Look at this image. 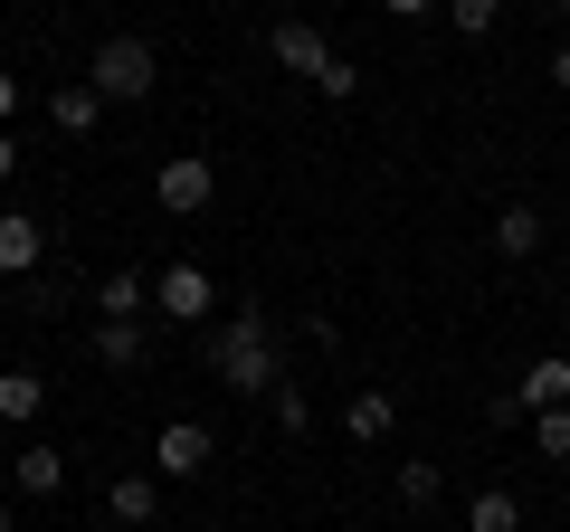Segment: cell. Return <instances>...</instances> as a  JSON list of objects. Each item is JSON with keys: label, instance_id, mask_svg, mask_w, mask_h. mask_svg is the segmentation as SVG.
I'll list each match as a JSON object with an SVG mask.
<instances>
[{"label": "cell", "instance_id": "ac0fdd59", "mask_svg": "<svg viewBox=\"0 0 570 532\" xmlns=\"http://www.w3.org/2000/svg\"><path fill=\"white\" fill-rule=\"evenodd\" d=\"M266 410H276V428H285V437H305V428H314V400H305V381H276V390H266Z\"/></svg>", "mask_w": 570, "mask_h": 532}, {"label": "cell", "instance_id": "484cf974", "mask_svg": "<svg viewBox=\"0 0 570 532\" xmlns=\"http://www.w3.org/2000/svg\"><path fill=\"white\" fill-rule=\"evenodd\" d=\"M0 532H20V513H10V504H0Z\"/></svg>", "mask_w": 570, "mask_h": 532}, {"label": "cell", "instance_id": "30bf717a", "mask_svg": "<svg viewBox=\"0 0 570 532\" xmlns=\"http://www.w3.org/2000/svg\"><path fill=\"white\" fill-rule=\"evenodd\" d=\"M96 314H105V324H142V314H153V276H134V266H115V276L96 286Z\"/></svg>", "mask_w": 570, "mask_h": 532}, {"label": "cell", "instance_id": "2e32d148", "mask_svg": "<svg viewBox=\"0 0 570 532\" xmlns=\"http://www.w3.org/2000/svg\"><path fill=\"white\" fill-rule=\"evenodd\" d=\"M67 485V447H20V494H58Z\"/></svg>", "mask_w": 570, "mask_h": 532}, {"label": "cell", "instance_id": "5b68a950", "mask_svg": "<svg viewBox=\"0 0 570 532\" xmlns=\"http://www.w3.org/2000/svg\"><path fill=\"white\" fill-rule=\"evenodd\" d=\"M200 466H209V428H200V418H163V437H153V475L190 485Z\"/></svg>", "mask_w": 570, "mask_h": 532}, {"label": "cell", "instance_id": "9a60e30c", "mask_svg": "<svg viewBox=\"0 0 570 532\" xmlns=\"http://www.w3.org/2000/svg\"><path fill=\"white\" fill-rule=\"evenodd\" d=\"M466 532H523V504H513L504 485H485V494L466 504Z\"/></svg>", "mask_w": 570, "mask_h": 532}, {"label": "cell", "instance_id": "9c48e42d", "mask_svg": "<svg viewBox=\"0 0 570 532\" xmlns=\"http://www.w3.org/2000/svg\"><path fill=\"white\" fill-rule=\"evenodd\" d=\"M390 428H400V390H352V410H343V437H362V447H381Z\"/></svg>", "mask_w": 570, "mask_h": 532}, {"label": "cell", "instance_id": "8992f818", "mask_svg": "<svg viewBox=\"0 0 570 532\" xmlns=\"http://www.w3.org/2000/svg\"><path fill=\"white\" fill-rule=\"evenodd\" d=\"M153 305H163L171 324H209V276H200L190 257H171L163 276H153Z\"/></svg>", "mask_w": 570, "mask_h": 532}, {"label": "cell", "instance_id": "44dd1931", "mask_svg": "<svg viewBox=\"0 0 570 532\" xmlns=\"http://www.w3.org/2000/svg\"><path fill=\"white\" fill-rule=\"evenodd\" d=\"M448 20H456V39H485L504 20V0H448Z\"/></svg>", "mask_w": 570, "mask_h": 532}, {"label": "cell", "instance_id": "6da1fadb", "mask_svg": "<svg viewBox=\"0 0 570 532\" xmlns=\"http://www.w3.org/2000/svg\"><path fill=\"white\" fill-rule=\"evenodd\" d=\"M209 371H219V390H238V400H266V390L285 381V362H276V343H266V314L257 305L228 314V324L209 333Z\"/></svg>", "mask_w": 570, "mask_h": 532}, {"label": "cell", "instance_id": "7402d4cb", "mask_svg": "<svg viewBox=\"0 0 570 532\" xmlns=\"http://www.w3.org/2000/svg\"><path fill=\"white\" fill-rule=\"evenodd\" d=\"M390 20H428V10H448V0H381Z\"/></svg>", "mask_w": 570, "mask_h": 532}, {"label": "cell", "instance_id": "7c38bea8", "mask_svg": "<svg viewBox=\"0 0 570 532\" xmlns=\"http://www.w3.org/2000/svg\"><path fill=\"white\" fill-rule=\"evenodd\" d=\"M105 513H115V523H134V532H153V513H163V485H153V475H124V485L105 494Z\"/></svg>", "mask_w": 570, "mask_h": 532}, {"label": "cell", "instance_id": "7a4b0ae2", "mask_svg": "<svg viewBox=\"0 0 570 532\" xmlns=\"http://www.w3.org/2000/svg\"><path fill=\"white\" fill-rule=\"evenodd\" d=\"M153 77H163L153 39H105V48H96V67H86V86H96L105 105H142V96H153Z\"/></svg>", "mask_w": 570, "mask_h": 532}, {"label": "cell", "instance_id": "8fae6325", "mask_svg": "<svg viewBox=\"0 0 570 532\" xmlns=\"http://www.w3.org/2000/svg\"><path fill=\"white\" fill-rule=\"evenodd\" d=\"M542 238H551V219L532 200H504L494 209V247H504V257H542Z\"/></svg>", "mask_w": 570, "mask_h": 532}, {"label": "cell", "instance_id": "ba28073f", "mask_svg": "<svg viewBox=\"0 0 570 532\" xmlns=\"http://www.w3.org/2000/svg\"><path fill=\"white\" fill-rule=\"evenodd\" d=\"M39 257H48V228L20 219V209H0V276H39Z\"/></svg>", "mask_w": 570, "mask_h": 532}, {"label": "cell", "instance_id": "e0dca14e", "mask_svg": "<svg viewBox=\"0 0 570 532\" xmlns=\"http://www.w3.org/2000/svg\"><path fill=\"white\" fill-rule=\"evenodd\" d=\"M96 362L105 371H134L142 362V324H96Z\"/></svg>", "mask_w": 570, "mask_h": 532}, {"label": "cell", "instance_id": "5bb4252c", "mask_svg": "<svg viewBox=\"0 0 570 532\" xmlns=\"http://www.w3.org/2000/svg\"><path fill=\"white\" fill-rule=\"evenodd\" d=\"M39 410H48V381H39V371H0V418H10V428H29Z\"/></svg>", "mask_w": 570, "mask_h": 532}, {"label": "cell", "instance_id": "4316f807", "mask_svg": "<svg viewBox=\"0 0 570 532\" xmlns=\"http://www.w3.org/2000/svg\"><path fill=\"white\" fill-rule=\"evenodd\" d=\"M551 10H561V20H570V0H551Z\"/></svg>", "mask_w": 570, "mask_h": 532}, {"label": "cell", "instance_id": "603a6c76", "mask_svg": "<svg viewBox=\"0 0 570 532\" xmlns=\"http://www.w3.org/2000/svg\"><path fill=\"white\" fill-rule=\"evenodd\" d=\"M10 171H20V134H10V124H0V181H10Z\"/></svg>", "mask_w": 570, "mask_h": 532}, {"label": "cell", "instance_id": "ffe728a7", "mask_svg": "<svg viewBox=\"0 0 570 532\" xmlns=\"http://www.w3.org/2000/svg\"><path fill=\"white\" fill-rule=\"evenodd\" d=\"M532 456H570V410H532Z\"/></svg>", "mask_w": 570, "mask_h": 532}, {"label": "cell", "instance_id": "d4e9b609", "mask_svg": "<svg viewBox=\"0 0 570 532\" xmlns=\"http://www.w3.org/2000/svg\"><path fill=\"white\" fill-rule=\"evenodd\" d=\"M551 86H561V96H570V48H551Z\"/></svg>", "mask_w": 570, "mask_h": 532}, {"label": "cell", "instance_id": "277c9868", "mask_svg": "<svg viewBox=\"0 0 570 532\" xmlns=\"http://www.w3.org/2000/svg\"><path fill=\"white\" fill-rule=\"evenodd\" d=\"M266 48H276V67H295L305 86H324L333 67H343V48H333L314 20H276V29H266Z\"/></svg>", "mask_w": 570, "mask_h": 532}, {"label": "cell", "instance_id": "d6986e66", "mask_svg": "<svg viewBox=\"0 0 570 532\" xmlns=\"http://www.w3.org/2000/svg\"><path fill=\"white\" fill-rule=\"evenodd\" d=\"M438 485H448V475L428 466V456H400V504L419 513V504H438Z\"/></svg>", "mask_w": 570, "mask_h": 532}, {"label": "cell", "instance_id": "4fadbf2b", "mask_svg": "<svg viewBox=\"0 0 570 532\" xmlns=\"http://www.w3.org/2000/svg\"><path fill=\"white\" fill-rule=\"evenodd\" d=\"M96 115H105V96H96V86H58V96H48V124H58V134H96Z\"/></svg>", "mask_w": 570, "mask_h": 532}, {"label": "cell", "instance_id": "3957f363", "mask_svg": "<svg viewBox=\"0 0 570 532\" xmlns=\"http://www.w3.org/2000/svg\"><path fill=\"white\" fill-rule=\"evenodd\" d=\"M153 200H163L171 219H200V209L219 200V171H209V152H171V162L153 171Z\"/></svg>", "mask_w": 570, "mask_h": 532}, {"label": "cell", "instance_id": "cb8c5ba5", "mask_svg": "<svg viewBox=\"0 0 570 532\" xmlns=\"http://www.w3.org/2000/svg\"><path fill=\"white\" fill-rule=\"evenodd\" d=\"M20 115V77H10V67H0V124Z\"/></svg>", "mask_w": 570, "mask_h": 532}, {"label": "cell", "instance_id": "52a82bcc", "mask_svg": "<svg viewBox=\"0 0 570 532\" xmlns=\"http://www.w3.org/2000/svg\"><path fill=\"white\" fill-rule=\"evenodd\" d=\"M513 400H523V410H570V352H542V362H523Z\"/></svg>", "mask_w": 570, "mask_h": 532}]
</instances>
